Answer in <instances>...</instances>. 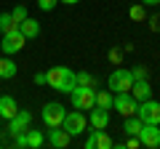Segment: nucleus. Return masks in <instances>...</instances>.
I'll return each mask as SVG.
<instances>
[{
	"label": "nucleus",
	"instance_id": "5",
	"mask_svg": "<svg viewBox=\"0 0 160 149\" xmlns=\"http://www.w3.org/2000/svg\"><path fill=\"white\" fill-rule=\"evenodd\" d=\"M136 117L142 123H155V125H160V101H155V99H144V101H139Z\"/></svg>",
	"mask_w": 160,
	"mask_h": 149
},
{
	"label": "nucleus",
	"instance_id": "7",
	"mask_svg": "<svg viewBox=\"0 0 160 149\" xmlns=\"http://www.w3.org/2000/svg\"><path fill=\"white\" fill-rule=\"evenodd\" d=\"M24 43H27V37H24L19 29H11V32L3 35V40H0V51L6 53V56H13V53H19L24 48Z\"/></svg>",
	"mask_w": 160,
	"mask_h": 149
},
{
	"label": "nucleus",
	"instance_id": "11",
	"mask_svg": "<svg viewBox=\"0 0 160 149\" xmlns=\"http://www.w3.org/2000/svg\"><path fill=\"white\" fill-rule=\"evenodd\" d=\"M69 141H72V136H69L64 128H48V144L56 149H64L69 147Z\"/></svg>",
	"mask_w": 160,
	"mask_h": 149
},
{
	"label": "nucleus",
	"instance_id": "27",
	"mask_svg": "<svg viewBox=\"0 0 160 149\" xmlns=\"http://www.w3.org/2000/svg\"><path fill=\"white\" fill-rule=\"evenodd\" d=\"M123 53H126V51H120V48H112V51L107 53V59H109L112 64H120V61H123Z\"/></svg>",
	"mask_w": 160,
	"mask_h": 149
},
{
	"label": "nucleus",
	"instance_id": "23",
	"mask_svg": "<svg viewBox=\"0 0 160 149\" xmlns=\"http://www.w3.org/2000/svg\"><path fill=\"white\" fill-rule=\"evenodd\" d=\"M128 16H131V22H144V3L131 6V8H128Z\"/></svg>",
	"mask_w": 160,
	"mask_h": 149
},
{
	"label": "nucleus",
	"instance_id": "30",
	"mask_svg": "<svg viewBox=\"0 0 160 149\" xmlns=\"http://www.w3.org/2000/svg\"><path fill=\"white\" fill-rule=\"evenodd\" d=\"M126 147H128V149H136V147H142V141H139V136H131V138L126 141Z\"/></svg>",
	"mask_w": 160,
	"mask_h": 149
},
{
	"label": "nucleus",
	"instance_id": "18",
	"mask_svg": "<svg viewBox=\"0 0 160 149\" xmlns=\"http://www.w3.org/2000/svg\"><path fill=\"white\" fill-rule=\"evenodd\" d=\"M43 144H46L43 131H29V128H27V147H29V149H40Z\"/></svg>",
	"mask_w": 160,
	"mask_h": 149
},
{
	"label": "nucleus",
	"instance_id": "10",
	"mask_svg": "<svg viewBox=\"0 0 160 149\" xmlns=\"http://www.w3.org/2000/svg\"><path fill=\"white\" fill-rule=\"evenodd\" d=\"M139 141H142V147L158 149L160 147V125H155V123H144L142 131H139Z\"/></svg>",
	"mask_w": 160,
	"mask_h": 149
},
{
	"label": "nucleus",
	"instance_id": "2",
	"mask_svg": "<svg viewBox=\"0 0 160 149\" xmlns=\"http://www.w3.org/2000/svg\"><path fill=\"white\" fill-rule=\"evenodd\" d=\"M69 101H72L75 109H83V112H91L96 107V91L93 88H83V85H75L69 91Z\"/></svg>",
	"mask_w": 160,
	"mask_h": 149
},
{
	"label": "nucleus",
	"instance_id": "16",
	"mask_svg": "<svg viewBox=\"0 0 160 149\" xmlns=\"http://www.w3.org/2000/svg\"><path fill=\"white\" fill-rule=\"evenodd\" d=\"M16 72H19V67H16L13 59L0 56V80H11V77H16Z\"/></svg>",
	"mask_w": 160,
	"mask_h": 149
},
{
	"label": "nucleus",
	"instance_id": "1",
	"mask_svg": "<svg viewBox=\"0 0 160 149\" xmlns=\"http://www.w3.org/2000/svg\"><path fill=\"white\" fill-rule=\"evenodd\" d=\"M46 83L59 93H69L78 85V72H72L69 67H51L46 74Z\"/></svg>",
	"mask_w": 160,
	"mask_h": 149
},
{
	"label": "nucleus",
	"instance_id": "28",
	"mask_svg": "<svg viewBox=\"0 0 160 149\" xmlns=\"http://www.w3.org/2000/svg\"><path fill=\"white\" fill-rule=\"evenodd\" d=\"M83 147H86V149H96V128H93V131H91V133L86 136V141H83Z\"/></svg>",
	"mask_w": 160,
	"mask_h": 149
},
{
	"label": "nucleus",
	"instance_id": "26",
	"mask_svg": "<svg viewBox=\"0 0 160 149\" xmlns=\"http://www.w3.org/2000/svg\"><path fill=\"white\" fill-rule=\"evenodd\" d=\"M59 6V0H38V8H40V11H53V8H56Z\"/></svg>",
	"mask_w": 160,
	"mask_h": 149
},
{
	"label": "nucleus",
	"instance_id": "24",
	"mask_svg": "<svg viewBox=\"0 0 160 149\" xmlns=\"http://www.w3.org/2000/svg\"><path fill=\"white\" fill-rule=\"evenodd\" d=\"M11 16H13V22H16V27H19V24L29 16V13H27V6H16V8L11 11Z\"/></svg>",
	"mask_w": 160,
	"mask_h": 149
},
{
	"label": "nucleus",
	"instance_id": "14",
	"mask_svg": "<svg viewBox=\"0 0 160 149\" xmlns=\"http://www.w3.org/2000/svg\"><path fill=\"white\" fill-rule=\"evenodd\" d=\"M16 112H19L16 99L13 96H0V117H3V120H11Z\"/></svg>",
	"mask_w": 160,
	"mask_h": 149
},
{
	"label": "nucleus",
	"instance_id": "32",
	"mask_svg": "<svg viewBox=\"0 0 160 149\" xmlns=\"http://www.w3.org/2000/svg\"><path fill=\"white\" fill-rule=\"evenodd\" d=\"M144 6H160V0H142Z\"/></svg>",
	"mask_w": 160,
	"mask_h": 149
},
{
	"label": "nucleus",
	"instance_id": "15",
	"mask_svg": "<svg viewBox=\"0 0 160 149\" xmlns=\"http://www.w3.org/2000/svg\"><path fill=\"white\" fill-rule=\"evenodd\" d=\"M19 32H22L27 40H32V37H38V35H40V22H38V19H32V16H27L22 24H19Z\"/></svg>",
	"mask_w": 160,
	"mask_h": 149
},
{
	"label": "nucleus",
	"instance_id": "20",
	"mask_svg": "<svg viewBox=\"0 0 160 149\" xmlns=\"http://www.w3.org/2000/svg\"><path fill=\"white\" fill-rule=\"evenodd\" d=\"M96 107L112 109V91H96Z\"/></svg>",
	"mask_w": 160,
	"mask_h": 149
},
{
	"label": "nucleus",
	"instance_id": "31",
	"mask_svg": "<svg viewBox=\"0 0 160 149\" xmlns=\"http://www.w3.org/2000/svg\"><path fill=\"white\" fill-rule=\"evenodd\" d=\"M35 83H38V85H46V74L38 72V74H35Z\"/></svg>",
	"mask_w": 160,
	"mask_h": 149
},
{
	"label": "nucleus",
	"instance_id": "25",
	"mask_svg": "<svg viewBox=\"0 0 160 149\" xmlns=\"http://www.w3.org/2000/svg\"><path fill=\"white\" fill-rule=\"evenodd\" d=\"M131 74H133V80H147V77H149V72H147V67H144V64L133 67V69H131Z\"/></svg>",
	"mask_w": 160,
	"mask_h": 149
},
{
	"label": "nucleus",
	"instance_id": "9",
	"mask_svg": "<svg viewBox=\"0 0 160 149\" xmlns=\"http://www.w3.org/2000/svg\"><path fill=\"white\" fill-rule=\"evenodd\" d=\"M29 123H32V112H27V109H19L16 115L8 120V136H19V133H24L29 128Z\"/></svg>",
	"mask_w": 160,
	"mask_h": 149
},
{
	"label": "nucleus",
	"instance_id": "8",
	"mask_svg": "<svg viewBox=\"0 0 160 149\" xmlns=\"http://www.w3.org/2000/svg\"><path fill=\"white\" fill-rule=\"evenodd\" d=\"M136 107H139V101L131 96V93H115V99H112V109L118 112V115L131 117V115H136Z\"/></svg>",
	"mask_w": 160,
	"mask_h": 149
},
{
	"label": "nucleus",
	"instance_id": "34",
	"mask_svg": "<svg viewBox=\"0 0 160 149\" xmlns=\"http://www.w3.org/2000/svg\"><path fill=\"white\" fill-rule=\"evenodd\" d=\"M0 53H3V51H0Z\"/></svg>",
	"mask_w": 160,
	"mask_h": 149
},
{
	"label": "nucleus",
	"instance_id": "29",
	"mask_svg": "<svg viewBox=\"0 0 160 149\" xmlns=\"http://www.w3.org/2000/svg\"><path fill=\"white\" fill-rule=\"evenodd\" d=\"M149 32H158L160 35V13H155V16L149 19Z\"/></svg>",
	"mask_w": 160,
	"mask_h": 149
},
{
	"label": "nucleus",
	"instance_id": "4",
	"mask_svg": "<svg viewBox=\"0 0 160 149\" xmlns=\"http://www.w3.org/2000/svg\"><path fill=\"white\" fill-rule=\"evenodd\" d=\"M109 88H112L115 93H131V85H133V74H131V69H126V67H120V69H115L112 74H109Z\"/></svg>",
	"mask_w": 160,
	"mask_h": 149
},
{
	"label": "nucleus",
	"instance_id": "12",
	"mask_svg": "<svg viewBox=\"0 0 160 149\" xmlns=\"http://www.w3.org/2000/svg\"><path fill=\"white\" fill-rule=\"evenodd\" d=\"M131 96L136 99V101L152 99V85H149V80H133V85H131Z\"/></svg>",
	"mask_w": 160,
	"mask_h": 149
},
{
	"label": "nucleus",
	"instance_id": "13",
	"mask_svg": "<svg viewBox=\"0 0 160 149\" xmlns=\"http://www.w3.org/2000/svg\"><path fill=\"white\" fill-rule=\"evenodd\" d=\"M107 125H109V109L93 107V109H91V128H99V131H104Z\"/></svg>",
	"mask_w": 160,
	"mask_h": 149
},
{
	"label": "nucleus",
	"instance_id": "3",
	"mask_svg": "<svg viewBox=\"0 0 160 149\" xmlns=\"http://www.w3.org/2000/svg\"><path fill=\"white\" fill-rule=\"evenodd\" d=\"M62 128L69 133V136H80V133H86L88 128V117L83 109H75V112H67L62 120Z\"/></svg>",
	"mask_w": 160,
	"mask_h": 149
},
{
	"label": "nucleus",
	"instance_id": "19",
	"mask_svg": "<svg viewBox=\"0 0 160 149\" xmlns=\"http://www.w3.org/2000/svg\"><path fill=\"white\" fill-rule=\"evenodd\" d=\"M11 29H19L16 22H13V16H11V11H8V13H0V35L11 32Z\"/></svg>",
	"mask_w": 160,
	"mask_h": 149
},
{
	"label": "nucleus",
	"instance_id": "6",
	"mask_svg": "<svg viewBox=\"0 0 160 149\" xmlns=\"http://www.w3.org/2000/svg\"><path fill=\"white\" fill-rule=\"evenodd\" d=\"M64 115H67V109L59 101H48L46 107H43V112H40V117H43V123H46L48 128H62Z\"/></svg>",
	"mask_w": 160,
	"mask_h": 149
},
{
	"label": "nucleus",
	"instance_id": "33",
	"mask_svg": "<svg viewBox=\"0 0 160 149\" xmlns=\"http://www.w3.org/2000/svg\"><path fill=\"white\" fill-rule=\"evenodd\" d=\"M59 3H64V6H75V3H80V0H59Z\"/></svg>",
	"mask_w": 160,
	"mask_h": 149
},
{
	"label": "nucleus",
	"instance_id": "22",
	"mask_svg": "<svg viewBox=\"0 0 160 149\" xmlns=\"http://www.w3.org/2000/svg\"><path fill=\"white\" fill-rule=\"evenodd\" d=\"M78 85L83 88H96V77L91 72H78Z\"/></svg>",
	"mask_w": 160,
	"mask_h": 149
},
{
	"label": "nucleus",
	"instance_id": "17",
	"mask_svg": "<svg viewBox=\"0 0 160 149\" xmlns=\"http://www.w3.org/2000/svg\"><path fill=\"white\" fill-rule=\"evenodd\" d=\"M142 125H144V123L139 120L136 115H131V117H126V123H123V131H126L128 136H139V131H142Z\"/></svg>",
	"mask_w": 160,
	"mask_h": 149
},
{
	"label": "nucleus",
	"instance_id": "21",
	"mask_svg": "<svg viewBox=\"0 0 160 149\" xmlns=\"http://www.w3.org/2000/svg\"><path fill=\"white\" fill-rule=\"evenodd\" d=\"M115 144H112V138L107 136V131H99L96 128V149H112Z\"/></svg>",
	"mask_w": 160,
	"mask_h": 149
}]
</instances>
